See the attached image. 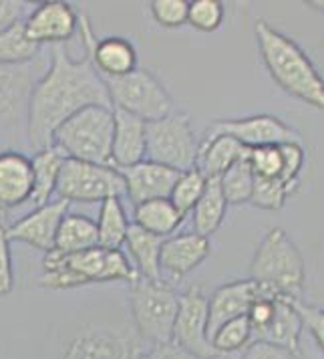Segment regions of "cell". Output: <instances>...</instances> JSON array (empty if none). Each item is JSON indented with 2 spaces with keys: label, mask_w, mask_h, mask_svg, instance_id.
Listing matches in <instances>:
<instances>
[{
  "label": "cell",
  "mask_w": 324,
  "mask_h": 359,
  "mask_svg": "<svg viewBox=\"0 0 324 359\" xmlns=\"http://www.w3.org/2000/svg\"><path fill=\"white\" fill-rule=\"evenodd\" d=\"M66 200H50L45 206H36L33 212L6 226V236L10 243H22L41 252H50L55 246V236L61 220L69 214Z\"/></svg>",
  "instance_id": "16"
},
{
  "label": "cell",
  "mask_w": 324,
  "mask_h": 359,
  "mask_svg": "<svg viewBox=\"0 0 324 359\" xmlns=\"http://www.w3.org/2000/svg\"><path fill=\"white\" fill-rule=\"evenodd\" d=\"M250 278L266 293L288 301H302L307 262L286 230L276 226L264 234L252 257Z\"/></svg>",
  "instance_id": "4"
},
{
  "label": "cell",
  "mask_w": 324,
  "mask_h": 359,
  "mask_svg": "<svg viewBox=\"0 0 324 359\" xmlns=\"http://www.w3.org/2000/svg\"><path fill=\"white\" fill-rule=\"evenodd\" d=\"M13 289H15V271H13L10 241L6 236V226H0V297L10 294Z\"/></svg>",
  "instance_id": "39"
},
{
  "label": "cell",
  "mask_w": 324,
  "mask_h": 359,
  "mask_svg": "<svg viewBox=\"0 0 324 359\" xmlns=\"http://www.w3.org/2000/svg\"><path fill=\"white\" fill-rule=\"evenodd\" d=\"M246 149L248 147H244L232 135L218 133L211 137H204V142L197 146L195 168L206 178H222L227 170L246 154Z\"/></svg>",
  "instance_id": "23"
},
{
  "label": "cell",
  "mask_w": 324,
  "mask_h": 359,
  "mask_svg": "<svg viewBox=\"0 0 324 359\" xmlns=\"http://www.w3.org/2000/svg\"><path fill=\"white\" fill-rule=\"evenodd\" d=\"M226 6L222 0H192L188 8V25L199 33H213L222 27Z\"/></svg>",
  "instance_id": "35"
},
{
  "label": "cell",
  "mask_w": 324,
  "mask_h": 359,
  "mask_svg": "<svg viewBox=\"0 0 324 359\" xmlns=\"http://www.w3.org/2000/svg\"><path fill=\"white\" fill-rule=\"evenodd\" d=\"M146 160L185 172L195 165L197 140L192 117L185 111H171L162 119L147 121Z\"/></svg>",
  "instance_id": "8"
},
{
  "label": "cell",
  "mask_w": 324,
  "mask_h": 359,
  "mask_svg": "<svg viewBox=\"0 0 324 359\" xmlns=\"http://www.w3.org/2000/svg\"><path fill=\"white\" fill-rule=\"evenodd\" d=\"M226 212L227 202L220 186V178H208L204 194L199 196L194 210L190 212L192 222H194V232L210 238L211 234H216L224 224Z\"/></svg>",
  "instance_id": "27"
},
{
  "label": "cell",
  "mask_w": 324,
  "mask_h": 359,
  "mask_svg": "<svg viewBox=\"0 0 324 359\" xmlns=\"http://www.w3.org/2000/svg\"><path fill=\"white\" fill-rule=\"evenodd\" d=\"M0 226H6V224H4V212H2V210H0Z\"/></svg>",
  "instance_id": "45"
},
{
  "label": "cell",
  "mask_w": 324,
  "mask_h": 359,
  "mask_svg": "<svg viewBox=\"0 0 324 359\" xmlns=\"http://www.w3.org/2000/svg\"><path fill=\"white\" fill-rule=\"evenodd\" d=\"M178 307L179 293L169 280L137 277L129 285L133 331L143 345L171 343Z\"/></svg>",
  "instance_id": "5"
},
{
  "label": "cell",
  "mask_w": 324,
  "mask_h": 359,
  "mask_svg": "<svg viewBox=\"0 0 324 359\" xmlns=\"http://www.w3.org/2000/svg\"><path fill=\"white\" fill-rule=\"evenodd\" d=\"M256 297H258V285L252 278L230 280L218 287L208 297V335H211L226 321L248 315Z\"/></svg>",
  "instance_id": "20"
},
{
  "label": "cell",
  "mask_w": 324,
  "mask_h": 359,
  "mask_svg": "<svg viewBox=\"0 0 324 359\" xmlns=\"http://www.w3.org/2000/svg\"><path fill=\"white\" fill-rule=\"evenodd\" d=\"M294 305H296V311L302 319V325L324 355V307L308 305L304 301H296Z\"/></svg>",
  "instance_id": "38"
},
{
  "label": "cell",
  "mask_w": 324,
  "mask_h": 359,
  "mask_svg": "<svg viewBox=\"0 0 324 359\" xmlns=\"http://www.w3.org/2000/svg\"><path fill=\"white\" fill-rule=\"evenodd\" d=\"M31 11H33L31 2H24V0H0V33L10 29L13 25H17L20 20H24Z\"/></svg>",
  "instance_id": "40"
},
{
  "label": "cell",
  "mask_w": 324,
  "mask_h": 359,
  "mask_svg": "<svg viewBox=\"0 0 324 359\" xmlns=\"http://www.w3.org/2000/svg\"><path fill=\"white\" fill-rule=\"evenodd\" d=\"M206 182H208V178H206L195 165L194 168H190V170H185V172H181L178 182H176L174 188H171V194H169L171 204H174L183 216H188V214L194 210V206L197 204L199 196L204 194Z\"/></svg>",
  "instance_id": "33"
},
{
  "label": "cell",
  "mask_w": 324,
  "mask_h": 359,
  "mask_svg": "<svg viewBox=\"0 0 324 359\" xmlns=\"http://www.w3.org/2000/svg\"><path fill=\"white\" fill-rule=\"evenodd\" d=\"M79 31L85 47V55L93 63L95 71L103 79H117L129 75L137 69V50L133 43L123 36H103L97 39L89 18L79 17Z\"/></svg>",
  "instance_id": "13"
},
{
  "label": "cell",
  "mask_w": 324,
  "mask_h": 359,
  "mask_svg": "<svg viewBox=\"0 0 324 359\" xmlns=\"http://www.w3.org/2000/svg\"><path fill=\"white\" fill-rule=\"evenodd\" d=\"M304 6L312 8V11H318V13L324 15V0H308V2H304Z\"/></svg>",
  "instance_id": "43"
},
{
  "label": "cell",
  "mask_w": 324,
  "mask_h": 359,
  "mask_svg": "<svg viewBox=\"0 0 324 359\" xmlns=\"http://www.w3.org/2000/svg\"><path fill=\"white\" fill-rule=\"evenodd\" d=\"M24 29L34 45H65L79 31V15L73 4L63 0H47L36 4L24 18Z\"/></svg>",
  "instance_id": "15"
},
{
  "label": "cell",
  "mask_w": 324,
  "mask_h": 359,
  "mask_svg": "<svg viewBox=\"0 0 324 359\" xmlns=\"http://www.w3.org/2000/svg\"><path fill=\"white\" fill-rule=\"evenodd\" d=\"M298 188L284 184L282 180L270 178H256L254 176V192L250 204L256 206L260 210H280L284 208L286 200L296 194Z\"/></svg>",
  "instance_id": "34"
},
{
  "label": "cell",
  "mask_w": 324,
  "mask_h": 359,
  "mask_svg": "<svg viewBox=\"0 0 324 359\" xmlns=\"http://www.w3.org/2000/svg\"><path fill=\"white\" fill-rule=\"evenodd\" d=\"M33 162L17 149L0 151V210L22 206L33 196Z\"/></svg>",
  "instance_id": "18"
},
{
  "label": "cell",
  "mask_w": 324,
  "mask_h": 359,
  "mask_svg": "<svg viewBox=\"0 0 324 359\" xmlns=\"http://www.w3.org/2000/svg\"><path fill=\"white\" fill-rule=\"evenodd\" d=\"M162 236H155L147 230L139 229L131 222L129 230H127V238H125V246L129 250L131 259H133V266L137 271V275L143 278H151L157 280L162 278Z\"/></svg>",
  "instance_id": "24"
},
{
  "label": "cell",
  "mask_w": 324,
  "mask_h": 359,
  "mask_svg": "<svg viewBox=\"0 0 324 359\" xmlns=\"http://www.w3.org/2000/svg\"><path fill=\"white\" fill-rule=\"evenodd\" d=\"M188 0H153L149 4L153 20L163 29H181L188 25Z\"/></svg>",
  "instance_id": "37"
},
{
  "label": "cell",
  "mask_w": 324,
  "mask_h": 359,
  "mask_svg": "<svg viewBox=\"0 0 324 359\" xmlns=\"http://www.w3.org/2000/svg\"><path fill=\"white\" fill-rule=\"evenodd\" d=\"M238 359H298V353L288 351L284 347H276L270 343L252 341Z\"/></svg>",
  "instance_id": "41"
},
{
  "label": "cell",
  "mask_w": 324,
  "mask_h": 359,
  "mask_svg": "<svg viewBox=\"0 0 324 359\" xmlns=\"http://www.w3.org/2000/svg\"><path fill=\"white\" fill-rule=\"evenodd\" d=\"M119 172L125 182V194L135 206L155 198H169L171 188L181 174L178 170H171L167 165L149 160H143L129 168H121Z\"/></svg>",
  "instance_id": "17"
},
{
  "label": "cell",
  "mask_w": 324,
  "mask_h": 359,
  "mask_svg": "<svg viewBox=\"0 0 324 359\" xmlns=\"http://www.w3.org/2000/svg\"><path fill=\"white\" fill-rule=\"evenodd\" d=\"M147 121L127 114L123 109H113V146L111 163L117 170L129 168L143 162L147 154Z\"/></svg>",
  "instance_id": "21"
},
{
  "label": "cell",
  "mask_w": 324,
  "mask_h": 359,
  "mask_svg": "<svg viewBox=\"0 0 324 359\" xmlns=\"http://www.w3.org/2000/svg\"><path fill=\"white\" fill-rule=\"evenodd\" d=\"M36 83L33 63L0 65V131L27 130L29 101Z\"/></svg>",
  "instance_id": "14"
},
{
  "label": "cell",
  "mask_w": 324,
  "mask_h": 359,
  "mask_svg": "<svg viewBox=\"0 0 324 359\" xmlns=\"http://www.w3.org/2000/svg\"><path fill=\"white\" fill-rule=\"evenodd\" d=\"M298 359H324V355H316V353H310V351H304V349L300 347V351H298Z\"/></svg>",
  "instance_id": "44"
},
{
  "label": "cell",
  "mask_w": 324,
  "mask_h": 359,
  "mask_svg": "<svg viewBox=\"0 0 324 359\" xmlns=\"http://www.w3.org/2000/svg\"><path fill=\"white\" fill-rule=\"evenodd\" d=\"M171 343H176L195 358H218L208 335V294L199 285H190L183 293H179L178 317Z\"/></svg>",
  "instance_id": "10"
},
{
  "label": "cell",
  "mask_w": 324,
  "mask_h": 359,
  "mask_svg": "<svg viewBox=\"0 0 324 359\" xmlns=\"http://www.w3.org/2000/svg\"><path fill=\"white\" fill-rule=\"evenodd\" d=\"M248 162H250V168H252V172H254L256 178L282 180L284 160H282V149H280V146H262L252 147V149L248 147Z\"/></svg>",
  "instance_id": "36"
},
{
  "label": "cell",
  "mask_w": 324,
  "mask_h": 359,
  "mask_svg": "<svg viewBox=\"0 0 324 359\" xmlns=\"http://www.w3.org/2000/svg\"><path fill=\"white\" fill-rule=\"evenodd\" d=\"M55 192L69 204H101L107 198L123 196L125 182L115 165H99L66 158Z\"/></svg>",
  "instance_id": "9"
},
{
  "label": "cell",
  "mask_w": 324,
  "mask_h": 359,
  "mask_svg": "<svg viewBox=\"0 0 324 359\" xmlns=\"http://www.w3.org/2000/svg\"><path fill=\"white\" fill-rule=\"evenodd\" d=\"M91 105L111 107V99L89 57L73 59L65 45L50 47V65L36 79L29 101L27 135L31 146L34 149L52 146L55 131Z\"/></svg>",
  "instance_id": "1"
},
{
  "label": "cell",
  "mask_w": 324,
  "mask_h": 359,
  "mask_svg": "<svg viewBox=\"0 0 324 359\" xmlns=\"http://www.w3.org/2000/svg\"><path fill=\"white\" fill-rule=\"evenodd\" d=\"M97 245L99 236L95 220H91L85 214L69 212L59 224L52 250L69 255V252H79V250L93 248Z\"/></svg>",
  "instance_id": "28"
},
{
  "label": "cell",
  "mask_w": 324,
  "mask_h": 359,
  "mask_svg": "<svg viewBox=\"0 0 324 359\" xmlns=\"http://www.w3.org/2000/svg\"><path fill=\"white\" fill-rule=\"evenodd\" d=\"M252 341H254V331H252V325L246 315L226 321L210 335L211 347L218 353V358L242 353Z\"/></svg>",
  "instance_id": "31"
},
{
  "label": "cell",
  "mask_w": 324,
  "mask_h": 359,
  "mask_svg": "<svg viewBox=\"0 0 324 359\" xmlns=\"http://www.w3.org/2000/svg\"><path fill=\"white\" fill-rule=\"evenodd\" d=\"M103 81L107 85L113 109H123L143 121H155L174 111V97L147 69L137 67L129 75Z\"/></svg>",
  "instance_id": "7"
},
{
  "label": "cell",
  "mask_w": 324,
  "mask_h": 359,
  "mask_svg": "<svg viewBox=\"0 0 324 359\" xmlns=\"http://www.w3.org/2000/svg\"><path fill=\"white\" fill-rule=\"evenodd\" d=\"M137 359H202L192 353L183 351L176 343H163V345H146ZM226 359V358H216Z\"/></svg>",
  "instance_id": "42"
},
{
  "label": "cell",
  "mask_w": 324,
  "mask_h": 359,
  "mask_svg": "<svg viewBox=\"0 0 324 359\" xmlns=\"http://www.w3.org/2000/svg\"><path fill=\"white\" fill-rule=\"evenodd\" d=\"M220 186H222L227 206L250 204L252 192H254V172H252L250 162H248V149L242 158L220 178Z\"/></svg>",
  "instance_id": "32"
},
{
  "label": "cell",
  "mask_w": 324,
  "mask_h": 359,
  "mask_svg": "<svg viewBox=\"0 0 324 359\" xmlns=\"http://www.w3.org/2000/svg\"><path fill=\"white\" fill-rule=\"evenodd\" d=\"M38 53L41 47L29 39L24 20L0 33V65H29Z\"/></svg>",
  "instance_id": "30"
},
{
  "label": "cell",
  "mask_w": 324,
  "mask_h": 359,
  "mask_svg": "<svg viewBox=\"0 0 324 359\" xmlns=\"http://www.w3.org/2000/svg\"><path fill=\"white\" fill-rule=\"evenodd\" d=\"M183 220H185V216L171 204L169 198H155V200L141 202L135 206V212H133L135 226L147 230L155 236H162V238L174 236L179 226L183 224Z\"/></svg>",
  "instance_id": "25"
},
{
  "label": "cell",
  "mask_w": 324,
  "mask_h": 359,
  "mask_svg": "<svg viewBox=\"0 0 324 359\" xmlns=\"http://www.w3.org/2000/svg\"><path fill=\"white\" fill-rule=\"evenodd\" d=\"M211 255V241L197 232H181L163 241L162 271L169 277L183 278Z\"/></svg>",
  "instance_id": "19"
},
{
  "label": "cell",
  "mask_w": 324,
  "mask_h": 359,
  "mask_svg": "<svg viewBox=\"0 0 324 359\" xmlns=\"http://www.w3.org/2000/svg\"><path fill=\"white\" fill-rule=\"evenodd\" d=\"M66 156L57 146H47L43 149H36L33 162V174H34V190L31 202L34 206H45L49 204L50 198L57 190V182L61 168L65 163Z\"/></svg>",
  "instance_id": "26"
},
{
  "label": "cell",
  "mask_w": 324,
  "mask_h": 359,
  "mask_svg": "<svg viewBox=\"0 0 324 359\" xmlns=\"http://www.w3.org/2000/svg\"><path fill=\"white\" fill-rule=\"evenodd\" d=\"M143 347L135 331L87 327L69 343L63 359H137Z\"/></svg>",
  "instance_id": "12"
},
{
  "label": "cell",
  "mask_w": 324,
  "mask_h": 359,
  "mask_svg": "<svg viewBox=\"0 0 324 359\" xmlns=\"http://www.w3.org/2000/svg\"><path fill=\"white\" fill-rule=\"evenodd\" d=\"M137 271L121 248L93 246L79 252L50 250L43 259L41 287L52 291H69L99 283H133Z\"/></svg>",
  "instance_id": "3"
},
{
  "label": "cell",
  "mask_w": 324,
  "mask_h": 359,
  "mask_svg": "<svg viewBox=\"0 0 324 359\" xmlns=\"http://www.w3.org/2000/svg\"><path fill=\"white\" fill-rule=\"evenodd\" d=\"M296 301L288 299H278L276 303L274 317L270 319V323L254 333V341H264L276 345V347H284L288 351L298 353L300 351V339H302V319L296 311Z\"/></svg>",
  "instance_id": "22"
},
{
  "label": "cell",
  "mask_w": 324,
  "mask_h": 359,
  "mask_svg": "<svg viewBox=\"0 0 324 359\" xmlns=\"http://www.w3.org/2000/svg\"><path fill=\"white\" fill-rule=\"evenodd\" d=\"M95 224H97L99 246H103V248H121L125 245L131 222L127 218L125 208H123L121 198H107L105 202H101Z\"/></svg>",
  "instance_id": "29"
},
{
  "label": "cell",
  "mask_w": 324,
  "mask_h": 359,
  "mask_svg": "<svg viewBox=\"0 0 324 359\" xmlns=\"http://www.w3.org/2000/svg\"><path fill=\"white\" fill-rule=\"evenodd\" d=\"M232 135L238 140L244 147H262V146H282L298 142L302 144V135L296 130H292L288 123H284L280 117L270 114L250 115L240 119H218L208 126L204 137L211 135Z\"/></svg>",
  "instance_id": "11"
},
{
  "label": "cell",
  "mask_w": 324,
  "mask_h": 359,
  "mask_svg": "<svg viewBox=\"0 0 324 359\" xmlns=\"http://www.w3.org/2000/svg\"><path fill=\"white\" fill-rule=\"evenodd\" d=\"M254 36L262 63L272 81L308 107L324 109V77L294 39L280 33L268 20H254Z\"/></svg>",
  "instance_id": "2"
},
{
  "label": "cell",
  "mask_w": 324,
  "mask_h": 359,
  "mask_svg": "<svg viewBox=\"0 0 324 359\" xmlns=\"http://www.w3.org/2000/svg\"><path fill=\"white\" fill-rule=\"evenodd\" d=\"M52 146L59 147L71 160L113 165V109L101 105L85 107L55 131Z\"/></svg>",
  "instance_id": "6"
}]
</instances>
